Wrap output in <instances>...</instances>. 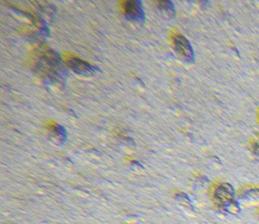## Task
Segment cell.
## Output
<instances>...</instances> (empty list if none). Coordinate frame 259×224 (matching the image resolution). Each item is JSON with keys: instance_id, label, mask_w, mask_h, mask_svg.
<instances>
[{"instance_id": "obj_1", "label": "cell", "mask_w": 259, "mask_h": 224, "mask_svg": "<svg viewBox=\"0 0 259 224\" xmlns=\"http://www.w3.org/2000/svg\"><path fill=\"white\" fill-rule=\"evenodd\" d=\"M26 67L36 78L51 86L62 88L68 71L61 55L46 43L40 42L29 52Z\"/></svg>"}, {"instance_id": "obj_2", "label": "cell", "mask_w": 259, "mask_h": 224, "mask_svg": "<svg viewBox=\"0 0 259 224\" xmlns=\"http://www.w3.org/2000/svg\"><path fill=\"white\" fill-rule=\"evenodd\" d=\"M208 197L214 210L222 215L237 216L242 212L236 191L227 181L217 180L212 182L208 188Z\"/></svg>"}, {"instance_id": "obj_3", "label": "cell", "mask_w": 259, "mask_h": 224, "mask_svg": "<svg viewBox=\"0 0 259 224\" xmlns=\"http://www.w3.org/2000/svg\"><path fill=\"white\" fill-rule=\"evenodd\" d=\"M169 39L172 49L175 53L181 58L183 61L187 63H193L195 60V55H194L193 48L190 41L178 30L171 29L169 31Z\"/></svg>"}, {"instance_id": "obj_4", "label": "cell", "mask_w": 259, "mask_h": 224, "mask_svg": "<svg viewBox=\"0 0 259 224\" xmlns=\"http://www.w3.org/2000/svg\"><path fill=\"white\" fill-rule=\"evenodd\" d=\"M61 58L66 66L77 75L84 77H93L98 71L97 66L84 61L83 59L71 52H63L61 54Z\"/></svg>"}, {"instance_id": "obj_5", "label": "cell", "mask_w": 259, "mask_h": 224, "mask_svg": "<svg viewBox=\"0 0 259 224\" xmlns=\"http://www.w3.org/2000/svg\"><path fill=\"white\" fill-rule=\"evenodd\" d=\"M236 197L241 206L248 208H259V186L245 185L236 191Z\"/></svg>"}, {"instance_id": "obj_6", "label": "cell", "mask_w": 259, "mask_h": 224, "mask_svg": "<svg viewBox=\"0 0 259 224\" xmlns=\"http://www.w3.org/2000/svg\"><path fill=\"white\" fill-rule=\"evenodd\" d=\"M119 10L122 15L130 21L134 22H143L145 18L144 11L140 2H119Z\"/></svg>"}, {"instance_id": "obj_7", "label": "cell", "mask_w": 259, "mask_h": 224, "mask_svg": "<svg viewBox=\"0 0 259 224\" xmlns=\"http://www.w3.org/2000/svg\"><path fill=\"white\" fill-rule=\"evenodd\" d=\"M46 134L47 137L54 142L55 144L61 145L67 140V130L64 129L63 126L60 124L54 122V121H48L45 124Z\"/></svg>"}, {"instance_id": "obj_8", "label": "cell", "mask_w": 259, "mask_h": 224, "mask_svg": "<svg viewBox=\"0 0 259 224\" xmlns=\"http://www.w3.org/2000/svg\"><path fill=\"white\" fill-rule=\"evenodd\" d=\"M171 194H172L174 199L183 209L190 211V212H194V205L192 203V200L185 192H183L181 190H175V191H172Z\"/></svg>"}, {"instance_id": "obj_9", "label": "cell", "mask_w": 259, "mask_h": 224, "mask_svg": "<svg viewBox=\"0 0 259 224\" xmlns=\"http://www.w3.org/2000/svg\"><path fill=\"white\" fill-rule=\"evenodd\" d=\"M247 147L253 160L259 164V133L254 134L249 139Z\"/></svg>"}, {"instance_id": "obj_10", "label": "cell", "mask_w": 259, "mask_h": 224, "mask_svg": "<svg viewBox=\"0 0 259 224\" xmlns=\"http://www.w3.org/2000/svg\"><path fill=\"white\" fill-rule=\"evenodd\" d=\"M156 7L161 11L163 12L164 15L168 16V17H175L176 15V9H175V6L174 4H172L171 2H154Z\"/></svg>"}, {"instance_id": "obj_11", "label": "cell", "mask_w": 259, "mask_h": 224, "mask_svg": "<svg viewBox=\"0 0 259 224\" xmlns=\"http://www.w3.org/2000/svg\"><path fill=\"white\" fill-rule=\"evenodd\" d=\"M35 6V9L42 15L46 17H52L54 14V8L51 5H48L44 2H32Z\"/></svg>"}, {"instance_id": "obj_12", "label": "cell", "mask_w": 259, "mask_h": 224, "mask_svg": "<svg viewBox=\"0 0 259 224\" xmlns=\"http://www.w3.org/2000/svg\"><path fill=\"white\" fill-rule=\"evenodd\" d=\"M255 218L257 220V222L259 223V208L256 209V212H255Z\"/></svg>"}, {"instance_id": "obj_13", "label": "cell", "mask_w": 259, "mask_h": 224, "mask_svg": "<svg viewBox=\"0 0 259 224\" xmlns=\"http://www.w3.org/2000/svg\"><path fill=\"white\" fill-rule=\"evenodd\" d=\"M256 121H257V125L259 127V107L257 109V113H256Z\"/></svg>"}]
</instances>
